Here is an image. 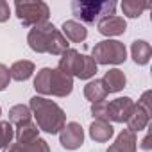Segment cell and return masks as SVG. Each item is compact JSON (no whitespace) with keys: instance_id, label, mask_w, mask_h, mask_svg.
Instances as JSON below:
<instances>
[{"instance_id":"1","label":"cell","mask_w":152,"mask_h":152,"mask_svg":"<svg viewBox=\"0 0 152 152\" xmlns=\"http://www.w3.org/2000/svg\"><path fill=\"white\" fill-rule=\"evenodd\" d=\"M27 43H29V47L34 52H38V54H50V56H61L63 52H66L70 48L68 39L50 22L32 27L29 31Z\"/></svg>"},{"instance_id":"2","label":"cell","mask_w":152,"mask_h":152,"mask_svg":"<svg viewBox=\"0 0 152 152\" xmlns=\"http://www.w3.org/2000/svg\"><path fill=\"white\" fill-rule=\"evenodd\" d=\"M29 109L36 118L38 129L48 134H57L66 124V115L63 107L47 97H32L29 102Z\"/></svg>"},{"instance_id":"3","label":"cell","mask_w":152,"mask_h":152,"mask_svg":"<svg viewBox=\"0 0 152 152\" xmlns=\"http://www.w3.org/2000/svg\"><path fill=\"white\" fill-rule=\"evenodd\" d=\"M72 15L81 20V23H97L99 20L115 15L116 2L113 0H73L72 2Z\"/></svg>"},{"instance_id":"4","label":"cell","mask_w":152,"mask_h":152,"mask_svg":"<svg viewBox=\"0 0 152 152\" xmlns=\"http://www.w3.org/2000/svg\"><path fill=\"white\" fill-rule=\"evenodd\" d=\"M15 13L23 23V27H31V29L47 23L50 18V7L47 2H41V0H16Z\"/></svg>"},{"instance_id":"5","label":"cell","mask_w":152,"mask_h":152,"mask_svg":"<svg viewBox=\"0 0 152 152\" xmlns=\"http://www.w3.org/2000/svg\"><path fill=\"white\" fill-rule=\"evenodd\" d=\"M91 59L97 64H122L127 59V48L118 39H104L93 47Z\"/></svg>"},{"instance_id":"6","label":"cell","mask_w":152,"mask_h":152,"mask_svg":"<svg viewBox=\"0 0 152 152\" xmlns=\"http://www.w3.org/2000/svg\"><path fill=\"white\" fill-rule=\"evenodd\" d=\"M59 143L66 150H77L84 143V131L81 124L77 122H68L64 127L59 131Z\"/></svg>"},{"instance_id":"7","label":"cell","mask_w":152,"mask_h":152,"mask_svg":"<svg viewBox=\"0 0 152 152\" xmlns=\"http://www.w3.org/2000/svg\"><path fill=\"white\" fill-rule=\"evenodd\" d=\"M107 107V122H116V124H124L127 122L129 115L132 113L134 107V100L131 97H118L115 100H109L106 104Z\"/></svg>"},{"instance_id":"8","label":"cell","mask_w":152,"mask_h":152,"mask_svg":"<svg viewBox=\"0 0 152 152\" xmlns=\"http://www.w3.org/2000/svg\"><path fill=\"white\" fill-rule=\"evenodd\" d=\"M73 90V77L66 75L59 68H52L50 72V95L54 97H68Z\"/></svg>"},{"instance_id":"9","label":"cell","mask_w":152,"mask_h":152,"mask_svg":"<svg viewBox=\"0 0 152 152\" xmlns=\"http://www.w3.org/2000/svg\"><path fill=\"white\" fill-rule=\"evenodd\" d=\"M83 63H84V54H79L77 50L68 48L66 52L61 54L59 59V70L64 72L70 77H79V73L83 70Z\"/></svg>"},{"instance_id":"10","label":"cell","mask_w":152,"mask_h":152,"mask_svg":"<svg viewBox=\"0 0 152 152\" xmlns=\"http://www.w3.org/2000/svg\"><path fill=\"white\" fill-rule=\"evenodd\" d=\"M97 29L102 36H107V38H113V36H122L125 31H127V22L124 16H116V15H111V16H106L102 20L97 22Z\"/></svg>"},{"instance_id":"11","label":"cell","mask_w":152,"mask_h":152,"mask_svg":"<svg viewBox=\"0 0 152 152\" xmlns=\"http://www.w3.org/2000/svg\"><path fill=\"white\" fill-rule=\"evenodd\" d=\"M100 81H102V84H104L107 95H109V93H118V91H122V90L125 88V84H127L125 73H124L122 70H118V68L107 70Z\"/></svg>"},{"instance_id":"12","label":"cell","mask_w":152,"mask_h":152,"mask_svg":"<svg viewBox=\"0 0 152 152\" xmlns=\"http://www.w3.org/2000/svg\"><path fill=\"white\" fill-rule=\"evenodd\" d=\"M136 148H138V138H136V134L131 132L129 129H124L116 136L115 143L106 152H136Z\"/></svg>"},{"instance_id":"13","label":"cell","mask_w":152,"mask_h":152,"mask_svg":"<svg viewBox=\"0 0 152 152\" xmlns=\"http://www.w3.org/2000/svg\"><path fill=\"white\" fill-rule=\"evenodd\" d=\"M61 34L72 43H83L88 38V29L77 20H66L61 27Z\"/></svg>"},{"instance_id":"14","label":"cell","mask_w":152,"mask_h":152,"mask_svg":"<svg viewBox=\"0 0 152 152\" xmlns=\"http://www.w3.org/2000/svg\"><path fill=\"white\" fill-rule=\"evenodd\" d=\"M148 122H150V115L141 107V106H138V104H134V107H132V113L129 115V118H127V129L131 131V132H140V131H145L147 127H148Z\"/></svg>"},{"instance_id":"15","label":"cell","mask_w":152,"mask_h":152,"mask_svg":"<svg viewBox=\"0 0 152 152\" xmlns=\"http://www.w3.org/2000/svg\"><path fill=\"white\" fill-rule=\"evenodd\" d=\"M115 134V129L109 122H104V120H93L91 125H90V138L97 143H106L113 138Z\"/></svg>"},{"instance_id":"16","label":"cell","mask_w":152,"mask_h":152,"mask_svg":"<svg viewBox=\"0 0 152 152\" xmlns=\"http://www.w3.org/2000/svg\"><path fill=\"white\" fill-rule=\"evenodd\" d=\"M131 56H132V59H134L136 64H140V66L148 64V61L152 57V47H150V43H147L145 39L132 41V45H131Z\"/></svg>"},{"instance_id":"17","label":"cell","mask_w":152,"mask_h":152,"mask_svg":"<svg viewBox=\"0 0 152 152\" xmlns=\"http://www.w3.org/2000/svg\"><path fill=\"white\" fill-rule=\"evenodd\" d=\"M39 138V129L34 122H27L23 125H18L15 127V140L16 143L20 145H27V143H32L34 140Z\"/></svg>"},{"instance_id":"18","label":"cell","mask_w":152,"mask_h":152,"mask_svg":"<svg viewBox=\"0 0 152 152\" xmlns=\"http://www.w3.org/2000/svg\"><path fill=\"white\" fill-rule=\"evenodd\" d=\"M36 72V66L32 61H27V59H22V61H16L13 63V66L9 68V73H11V79L22 83V81H27L32 77V73Z\"/></svg>"},{"instance_id":"19","label":"cell","mask_w":152,"mask_h":152,"mask_svg":"<svg viewBox=\"0 0 152 152\" xmlns=\"http://www.w3.org/2000/svg\"><path fill=\"white\" fill-rule=\"evenodd\" d=\"M84 97H86L91 104L100 102V100H106L107 91H106L102 81H100V79H93V81H90V83L84 86Z\"/></svg>"},{"instance_id":"20","label":"cell","mask_w":152,"mask_h":152,"mask_svg":"<svg viewBox=\"0 0 152 152\" xmlns=\"http://www.w3.org/2000/svg\"><path fill=\"white\" fill-rule=\"evenodd\" d=\"M120 7L127 18H140L145 9H150V2H145V0H124Z\"/></svg>"},{"instance_id":"21","label":"cell","mask_w":152,"mask_h":152,"mask_svg":"<svg viewBox=\"0 0 152 152\" xmlns=\"http://www.w3.org/2000/svg\"><path fill=\"white\" fill-rule=\"evenodd\" d=\"M11 125H23L27 122H32V113L29 109V106H23V104H16L9 109V120H7Z\"/></svg>"},{"instance_id":"22","label":"cell","mask_w":152,"mask_h":152,"mask_svg":"<svg viewBox=\"0 0 152 152\" xmlns=\"http://www.w3.org/2000/svg\"><path fill=\"white\" fill-rule=\"evenodd\" d=\"M50 72L52 68H41L34 79V88L39 93V97L50 95Z\"/></svg>"},{"instance_id":"23","label":"cell","mask_w":152,"mask_h":152,"mask_svg":"<svg viewBox=\"0 0 152 152\" xmlns=\"http://www.w3.org/2000/svg\"><path fill=\"white\" fill-rule=\"evenodd\" d=\"M15 140V125L9 122H0V150L7 148Z\"/></svg>"},{"instance_id":"24","label":"cell","mask_w":152,"mask_h":152,"mask_svg":"<svg viewBox=\"0 0 152 152\" xmlns=\"http://www.w3.org/2000/svg\"><path fill=\"white\" fill-rule=\"evenodd\" d=\"M95 73H97V63L91 59V56H86L84 54V63H83V70L79 73V77L81 81H90L95 77Z\"/></svg>"},{"instance_id":"25","label":"cell","mask_w":152,"mask_h":152,"mask_svg":"<svg viewBox=\"0 0 152 152\" xmlns=\"http://www.w3.org/2000/svg\"><path fill=\"white\" fill-rule=\"evenodd\" d=\"M20 145V143H18ZM20 152H50V147L45 140L38 138L34 140L32 143H27V145H20Z\"/></svg>"},{"instance_id":"26","label":"cell","mask_w":152,"mask_h":152,"mask_svg":"<svg viewBox=\"0 0 152 152\" xmlns=\"http://www.w3.org/2000/svg\"><path fill=\"white\" fill-rule=\"evenodd\" d=\"M9 81H11V73H9V68L0 63V91H4L7 86H9Z\"/></svg>"},{"instance_id":"27","label":"cell","mask_w":152,"mask_h":152,"mask_svg":"<svg viewBox=\"0 0 152 152\" xmlns=\"http://www.w3.org/2000/svg\"><path fill=\"white\" fill-rule=\"evenodd\" d=\"M150 99H152V91L148 90V91H145V93L140 97V100H138V106H141L148 115H152V100H150Z\"/></svg>"},{"instance_id":"28","label":"cell","mask_w":152,"mask_h":152,"mask_svg":"<svg viewBox=\"0 0 152 152\" xmlns=\"http://www.w3.org/2000/svg\"><path fill=\"white\" fill-rule=\"evenodd\" d=\"M11 16V9H9V4L6 2V0H0V23L7 22Z\"/></svg>"},{"instance_id":"29","label":"cell","mask_w":152,"mask_h":152,"mask_svg":"<svg viewBox=\"0 0 152 152\" xmlns=\"http://www.w3.org/2000/svg\"><path fill=\"white\" fill-rule=\"evenodd\" d=\"M140 147H141L143 150H150V147H152V145H150V132H147V136L141 140V145H140Z\"/></svg>"},{"instance_id":"30","label":"cell","mask_w":152,"mask_h":152,"mask_svg":"<svg viewBox=\"0 0 152 152\" xmlns=\"http://www.w3.org/2000/svg\"><path fill=\"white\" fill-rule=\"evenodd\" d=\"M0 115H2V107H0Z\"/></svg>"}]
</instances>
